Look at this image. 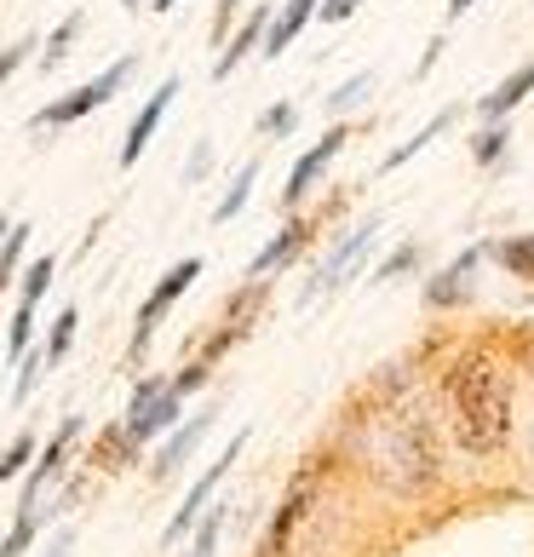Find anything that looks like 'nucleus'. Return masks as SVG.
Returning a JSON list of instances; mask_svg holds the SVG:
<instances>
[{"mask_svg": "<svg viewBox=\"0 0 534 557\" xmlns=\"http://www.w3.org/2000/svg\"><path fill=\"white\" fill-rule=\"evenodd\" d=\"M443 397H448V431L465 454H500L511 443V362L488 345H465L443 368Z\"/></svg>", "mask_w": 534, "mask_h": 557, "instance_id": "f257e3e1", "label": "nucleus"}, {"mask_svg": "<svg viewBox=\"0 0 534 557\" xmlns=\"http://www.w3.org/2000/svg\"><path fill=\"white\" fill-rule=\"evenodd\" d=\"M357 454H362V466L397 494H425L443 478L437 425H431L420 408H380L374 420H362Z\"/></svg>", "mask_w": 534, "mask_h": 557, "instance_id": "f03ea898", "label": "nucleus"}, {"mask_svg": "<svg viewBox=\"0 0 534 557\" xmlns=\"http://www.w3.org/2000/svg\"><path fill=\"white\" fill-rule=\"evenodd\" d=\"M264 305H271V276H259V282L241 276V287H231V294H224L219 317L208 322V334L190 345V357H184L178 374H167L184 403H190L196 391L219 374L224 357H231L236 345H248V339H253V327H259V317H264Z\"/></svg>", "mask_w": 534, "mask_h": 557, "instance_id": "7ed1b4c3", "label": "nucleus"}, {"mask_svg": "<svg viewBox=\"0 0 534 557\" xmlns=\"http://www.w3.org/2000/svg\"><path fill=\"white\" fill-rule=\"evenodd\" d=\"M138 75V52H121L110 70H98L92 81H80V87H70L64 98H52V104H40L29 115V133H52V127H75V121H87L92 110H104L110 98L127 87V81Z\"/></svg>", "mask_w": 534, "mask_h": 557, "instance_id": "20e7f679", "label": "nucleus"}, {"mask_svg": "<svg viewBox=\"0 0 534 557\" xmlns=\"http://www.w3.org/2000/svg\"><path fill=\"white\" fill-rule=\"evenodd\" d=\"M196 282H201V259H196V253L161 271V282L150 287V294H144L138 317H133V334H127V368H138L144 357H150V345H156V334H161V322L173 317V305L190 294Z\"/></svg>", "mask_w": 534, "mask_h": 557, "instance_id": "39448f33", "label": "nucleus"}, {"mask_svg": "<svg viewBox=\"0 0 534 557\" xmlns=\"http://www.w3.org/2000/svg\"><path fill=\"white\" fill-rule=\"evenodd\" d=\"M178 420H184V397L173 391V380H167V374H144V380L133 385L127 408H121V431L133 437V448L161 443Z\"/></svg>", "mask_w": 534, "mask_h": 557, "instance_id": "423d86ee", "label": "nucleus"}, {"mask_svg": "<svg viewBox=\"0 0 534 557\" xmlns=\"http://www.w3.org/2000/svg\"><path fill=\"white\" fill-rule=\"evenodd\" d=\"M87 437V420L80 414H70V420H58V431L52 437H40V448H35V460H29V471H24V494H17V511H29V506H40L47 494L70 478V466H75V443Z\"/></svg>", "mask_w": 534, "mask_h": 557, "instance_id": "0eeeda50", "label": "nucleus"}, {"mask_svg": "<svg viewBox=\"0 0 534 557\" xmlns=\"http://www.w3.org/2000/svg\"><path fill=\"white\" fill-rule=\"evenodd\" d=\"M380 213H368L357 231H345L339 242H334V253H327L316 271H311V282L299 287V305H316V299H327V294H339L345 282H351L362 264H368V253H374V242H380Z\"/></svg>", "mask_w": 534, "mask_h": 557, "instance_id": "6e6552de", "label": "nucleus"}, {"mask_svg": "<svg viewBox=\"0 0 534 557\" xmlns=\"http://www.w3.org/2000/svg\"><path fill=\"white\" fill-rule=\"evenodd\" d=\"M334 213H339V201H327L322 213H287V219H282V231H276V236L264 242L253 259H248V282L294 271V264H299V259H305V253H311V247H316V231H322V224L334 219Z\"/></svg>", "mask_w": 534, "mask_h": 557, "instance_id": "1a4fd4ad", "label": "nucleus"}, {"mask_svg": "<svg viewBox=\"0 0 534 557\" xmlns=\"http://www.w3.org/2000/svg\"><path fill=\"white\" fill-rule=\"evenodd\" d=\"M241 448H248V431H236V437H231V443L219 448V460H213L208 471H201V478H196L190 488H184V500H178V511H173V518H167V529H161V546H178L184 534H190V529L201 523V511L213 506V494H219V483H224V478H231V466L241 460Z\"/></svg>", "mask_w": 534, "mask_h": 557, "instance_id": "9d476101", "label": "nucleus"}, {"mask_svg": "<svg viewBox=\"0 0 534 557\" xmlns=\"http://www.w3.org/2000/svg\"><path fill=\"white\" fill-rule=\"evenodd\" d=\"M219 425V403H208V408H196V414H184L167 437L156 443V454H150V483H173L184 466L196 460V448L208 443V431Z\"/></svg>", "mask_w": 534, "mask_h": 557, "instance_id": "9b49d317", "label": "nucleus"}, {"mask_svg": "<svg viewBox=\"0 0 534 557\" xmlns=\"http://www.w3.org/2000/svg\"><path fill=\"white\" fill-rule=\"evenodd\" d=\"M483 259H488V242H477V247H465V253L448 259L443 271L425 282V305H431V311H460V305L477 299V271H483Z\"/></svg>", "mask_w": 534, "mask_h": 557, "instance_id": "f8f14e48", "label": "nucleus"}, {"mask_svg": "<svg viewBox=\"0 0 534 557\" xmlns=\"http://www.w3.org/2000/svg\"><path fill=\"white\" fill-rule=\"evenodd\" d=\"M339 144H345V127H327L311 150H305L299 161H294V173H287V184H282V213H299L305 201L316 196V184H322V173L334 168V156H339Z\"/></svg>", "mask_w": 534, "mask_h": 557, "instance_id": "ddd939ff", "label": "nucleus"}, {"mask_svg": "<svg viewBox=\"0 0 534 557\" xmlns=\"http://www.w3.org/2000/svg\"><path fill=\"white\" fill-rule=\"evenodd\" d=\"M178 87H184V81H178V75H167L150 98H144V110L133 115L127 138H121V168H138V161H144V150H150V138H156V127H161V121H167V110H173Z\"/></svg>", "mask_w": 534, "mask_h": 557, "instance_id": "4468645a", "label": "nucleus"}, {"mask_svg": "<svg viewBox=\"0 0 534 557\" xmlns=\"http://www.w3.org/2000/svg\"><path fill=\"white\" fill-rule=\"evenodd\" d=\"M264 29H271V7H253V12H248V17H241V24L231 29V40L219 47V58H213V81L236 75V70H241V58H253V52H259Z\"/></svg>", "mask_w": 534, "mask_h": 557, "instance_id": "2eb2a0df", "label": "nucleus"}, {"mask_svg": "<svg viewBox=\"0 0 534 557\" xmlns=\"http://www.w3.org/2000/svg\"><path fill=\"white\" fill-rule=\"evenodd\" d=\"M523 98H534V58L511 70V75H506V81H500V87L488 92V98H477V121H483V127H495V121H506L511 110L523 104Z\"/></svg>", "mask_w": 534, "mask_h": 557, "instance_id": "dca6fc26", "label": "nucleus"}, {"mask_svg": "<svg viewBox=\"0 0 534 557\" xmlns=\"http://www.w3.org/2000/svg\"><path fill=\"white\" fill-rule=\"evenodd\" d=\"M138 460H144V448H133V437L121 431V420L98 431V437H92V454H87V466L104 471V478H121V471H133Z\"/></svg>", "mask_w": 534, "mask_h": 557, "instance_id": "f3484780", "label": "nucleus"}, {"mask_svg": "<svg viewBox=\"0 0 534 557\" xmlns=\"http://www.w3.org/2000/svg\"><path fill=\"white\" fill-rule=\"evenodd\" d=\"M316 7H322V0H287L282 12H271V29H264V40H259V47H264V58H282L287 47H294V40H299V29L316 17Z\"/></svg>", "mask_w": 534, "mask_h": 557, "instance_id": "a211bd4d", "label": "nucleus"}, {"mask_svg": "<svg viewBox=\"0 0 534 557\" xmlns=\"http://www.w3.org/2000/svg\"><path fill=\"white\" fill-rule=\"evenodd\" d=\"M52 523V511L47 506H29V511H12V529L0 534V557H29L35 541H40V529Z\"/></svg>", "mask_w": 534, "mask_h": 557, "instance_id": "6ab92c4d", "label": "nucleus"}, {"mask_svg": "<svg viewBox=\"0 0 534 557\" xmlns=\"http://www.w3.org/2000/svg\"><path fill=\"white\" fill-rule=\"evenodd\" d=\"M253 184H259V156H253V161H241L236 178L224 184V196L213 201V224H236V219H241V208L253 201Z\"/></svg>", "mask_w": 534, "mask_h": 557, "instance_id": "aec40b11", "label": "nucleus"}, {"mask_svg": "<svg viewBox=\"0 0 534 557\" xmlns=\"http://www.w3.org/2000/svg\"><path fill=\"white\" fill-rule=\"evenodd\" d=\"M80 29H87V12H80V7H75V12H64V17H58V29H52L47 40H40V58H35V64H40V70L52 75V70L64 64L70 52H75V40H80Z\"/></svg>", "mask_w": 534, "mask_h": 557, "instance_id": "412c9836", "label": "nucleus"}, {"mask_svg": "<svg viewBox=\"0 0 534 557\" xmlns=\"http://www.w3.org/2000/svg\"><path fill=\"white\" fill-rule=\"evenodd\" d=\"M75 334H80V311H75V305H64V311L47 322V339H40V357H47V368H64V362H70Z\"/></svg>", "mask_w": 534, "mask_h": 557, "instance_id": "4be33fe9", "label": "nucleus"}, {"mask_svg": "<svg viewBox=\"0 0 534 557\" xmlns=\"http://www.w3.org/2000/svg\"><path fill=\"white\" fill-rule=\"evenodd\" d=\"M488 259H495L506 276H518V282H529V287H534V231H529V236L488 242Z\"/></svg>", "mask_w": 534, "mask_h": 557, "instance_id": "5701e85b", "label": "nucleus"}, {"mask_svg": "<svg viewBox=\"0 0 534 557\" xmlns=\"http://www.w3.org/2000/svg\"><path fill=\"white\" fill-rule=\"evenodd\" d=\"M52 276H58V259L52 253L24 259V271H17V305H40V299L52 294Z\"/></svg>", "mask_w": 534, "mask_h": 557, "instance_id": "b1692460", "label": "nucleus"}, {"mask_svg": "<svg viewBox=\"0 0 534 557\" xmlns=\"http://www.w3.org/2000/svg\"><path fill=\"white\" fill-rule=\"evenodd\" d=\"M224 511L231 506H213V511H201V523L184 534V552L178 557H213L219 552V541H224Z\"/></svg>", "mask_w": 534, "mask_h": 557, "instance_id": "393cba45", "label": "nucleus"}, {"mask_svg": "<svg viewBox=\"0 0 534 557\" xmlns=\"http://www.w3.org/2000/svg\"><path fill=\"white\" fill-rule=\"evenodd\" d=\"M29 224L24 219H17L12 224V236H7V247H0V299H7L12 294V287H17V271H24V253H29Z\"/></svg>", "mask_w": 534, "mask_h": 557, "instance_id": "a878e982", "label": "nucleus"}, {"mask_svg": "<svg viewBox=\"0 0 534 557\" xmlns=\"http://www.w3.org/2000/svg\"><path fill=\"white\" fill-rule=\"evenodd\" d=\"M35 448H40V437H35V431L24 425V431H17V437L7 443V448H0V488H7V483H17V478H24V471H29V460H35Z\"/></svg>", "mask_w": 534, "mask_h": 557, "instance_id": "bb28decb", "label": "nucleus"}, {"mask_svg": "<svg viewBox=\"0 0 534 557\" xmlns=\"http://www.w3.org/2000/svg\"><path fill=\"white\" fill-rule=\"evenodd\" d=\"M448 121H455V110H443V115H431V121H425V127H420L414 138H408V144H397V150H392V156H385V161H380V173H397V168H402V161H414V156L425 150V144H431V138H437V133H448Z\"/></svg>", "mask_w": 534, "mask_h": 557, "instance_id": "cd10ccee", "label": "nucleus"}, {"mask_svg": "<svg viewBox=\"0 0 534 557\" xmlns=\"http://www.w3.org/2000/svg\"><path fill=\"white\" fill-rule=\"evenodd\" d=\"M12 368H17V380H12V408H24L35 391H40V380H47V357H40V345H29Z\"/></svg>", "mask_w": 534, "mask_h": 557, "instance_id": "c85d7f7f", "label": "nucleus"}, {"mask_svg": "<svg viewBox=\"0 0 534 557\" xmlns=\"http://www.w3.org/2000/svg\"><path fill=\"white\" fill-rule=\"evenodd\" d=\"M35 317L40 305H12V322H7V362H17L24 350L35 345Z\"/></svg>", "mask_w": 534, "mask_h": 557, "instance_id": "c756f323", "label": "nucleus"}, {"mask_svg": "<svg viewBox=\"0 0 534 557\" xmlns=\"http://www.w3.org/2000/svg\"><path fill=\"white\" fill-rule=\"evenodd\" d=\"M29 52H40L35 35H17V40H7V47H0V92H7V81L29 64Z\"/></svg>", "mask_w": 534, "mask_h": 557, "instance_id": "7c9ffc66", "label": "nucleus"}, {"mask_svg": "<svg viewBox=\"0 0 534 557\" xmlns=\"http://www.w3.org/2000/svg\"><path fill=\"white\" fill-rule=\"evenodd\" d=\"M420 259H425V247H420V242H402V247H397V253H392V259H385V264H380V282H397V276H414V271H420Z\"/></svg>", "mask_w": 534, "mask_h": 557, "instance_id": "2f4dec72", "label": "nucleus"}, {"mask_svg": "<svg viewBox=\"0 0 534 557\" xmlns=\"http://www.w3.org/2000/svg\"><path fill=\"white\" fill-rule=\"evenodd\" d=\"M506 144H511V138H506V121H495V127H483V133H477V144H471L477 168H495V161L506 156Z\"/></svg>", "mask_w": 534, "mask_h": 557, "instance_id": "473e14b6", "label": "nucleus"}, {"mask_svg": "<svg viewBox=\"0 0 534 557\" xmlns=\"http://www.w3.org/2000/svg\"><path fill=\"white\" fill-rule=\"evenodd\" d=\"M299 127V104H271L259 115V138H287Z\"/></svg>", "mask_w": 534, "mask_h": 557, "instance_id": "72a5a7b5", "label": "nucleus"}, {"mask_svg": "<svg viewBox=\"0 0 534 557\" xmlns=\"http://www.w3.org/2000/svg\"><path fill=\"white\" fill-rule=\"evenodd\" d=\"M368 87H374V75H368V70H362V75H351L334 98H327V115H345L351 104H362V92H368Z\"/></svg>", "mask_w": 534, "mask_h": 557, "instance_id": "f704fd0d", "label": "nucleus"}, {"mask_svg": "<svg viewBox=\"0 0 534 557\" xmlns=\"http://www.w3.org/2000/svg\"><path fill=\"white\" fill-rule=\"evenodd\" d=\"M236 12H241V0H219V7H213V52L224 47V40H231V29H236Z\"/></svg>", "mask_w": 534, "mask_h": 557, "instance_id": "c9c22d12", "label": "nucleus"}, {"mask_svg": "<svg viewBox=\"0 0 534 557\" xmlns=\"http://www.w3.org/2000/svg\"><path fill=\"white\" fill-rule=\"evenodd\" d=\"M75 552V523H58L52 534H47V541H40V552L35 557H70Z\"/></svg>", "mask_w": 534, "mask_h": 557, "instance_id": "e433bc0d", "label": "nucleus"}, {"mask_svg": "<svg viewBox=\"0 0 534 557\" xmlns=\"http://www.w3.org/2000/svg\"><path fill=\"white\" fill-rule=\"evenodd\" d=\"M208 161H213V144L201 138L196 150H190V161H184V178H190V184H201V173H208Z\"/></svg>", "mask_w": 534, "mask_h": 557, "instance_id": "4c0bfd02", "label": "nucleus"}, {"mask_svg": "<svg viewBox=\"0 0 534 557\" xmlns=\"http://www.w3.org/2000/svg\"><path fill=\"white\" fill-rule=\"evenodd\" d=\"M357 7H362V0H322L316 17H327V24H345V17H357Z\"/></svg>", "mask_w": 534, "mask_h": 557, "instance_id": "58836bf2", "label": "nucleus"}, {"mask_svg": "<svg viewBox=\"0 0 534 557\" xmlns=\"http://www.w3.org/2000/svg\"><path fill=\"white\" fill-rule=\"evenodd\" d=\"M511 350H518V362L529 368V380H534V327H518V339H511Z\"/></svg>", "mask_w": 534, "mask_h": 557, "instance_id": "ea45409f", "label": "nucleus"}, {"mask_svg": "<svg viewBox=\"0 0 534 557\" xmlns=\"http://www.w3.org/2000/svg\"><path fill=\"white\" fill-rule=\"evenodd\" d=\"M471 7H477V0H448V17H465Z\"/></svg>", "mask_w": 534, "mask_h": 557, "instance_id": "a19ab883", "label": "nucleus"}, {"mask_svg": "<svg viewBox=\"0 0 534 557\" xmlns=\"http://www.w3.org/2000/svg\"><path fill=\"white\" fill-rule=\"evenodd\" d=\"M12 224H17L12 213H0V247H7V236H12Z\"/></svg>", "mask_w": 534, "mask_h": 557, "instance_id": "79ce46f5", "label": "nucleus"}, {"mask_svg": "<svg viewBox=\"0 0 534 557\" xmlns=\"http://www.w3.org/2000/svg\"><path fill=\"white\" fill-rule=\"evenodd\" d=\"M178 7V0H150V12H173Z\"/></svg>", "mask_w": 534, "mask_h": 557, "instance_id": "37998d69", "label": "nucleus"}, {"mask_svg": "<svg viewBox=\"0 0 534 557\" xmlns=\"http://www.w3.org/2000/svg\"><path fill=\"white\" fill-rule=\"evenodd\" d=\"M121 7H127V12H138V7H144V0H121Z\"/></svg>", "mask_w": 534, "mask_h": 557, "instance_id": "c03bdc74", "label": "nucleus"}]
</instances>
